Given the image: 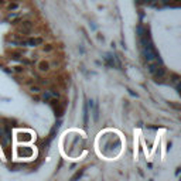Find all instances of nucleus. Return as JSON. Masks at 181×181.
Segmentation results:
<instances>
[{
    "instance_id": "nucleus-1",
    "label": "nucleus",
    "mask_w": 181,
    "mask_h": 181,
    "mask_svg": "<svg viewBox=\"0 0 181 181\" xmlns=\"http://www.w3.org/2000/svg\"><path fill=\"white\" fill-rule=\"evenodd\" d=\"M0 140H1V144L7 147L10 142H12V130L9 126L6 127H0Z\"/></svg>"
},
{
    "instance_id": "nucleus-2",
    "label": "nucleus",
    "mask_w": 181,
    "mask_h": 181,
    "mask_svg": "<svg viewBox=\"0 0 181 181\" xmlns=\"http://www.w3.org/2000/svg\"><path fill=\"white\" fill-rule=\"evenodd\" d=\"M105 61H106V64L109 65V67H117V68H120V62H117L116 58L113 55H110V54L105 55Z\"/></svg>"
},
{
    "instance_id": "nucleus-3",
    "label": "nucleus",
    "mask_w": 181,
    "mask_h": 181,
    "mask_svg": "<svg viewBox=\"0 0 181 181\" xmlns=\"http://www.w3.org/2000/svg\"><path fill=\"white\" fill-rule=\"evenodd\" d=\"M17 154L20 157H23V159H28V157H31L33 156V150L30 147H20L19 151H17Z\"/></svg>"
},
{
    "instance_id": "nucleus-4",
    "label": "nucleus",
    "mask_w": 181,
    "mask_h": 181,
    "mask_svg": "<svg viewBox=\"0 0 181 181\" xmlns=\"http://www.w3.org/2000/svg\"><path fill=\"white\" fill-rule=\"evenodd\" d=\"M17 139H19L20 142H31L33 136H31V133H28V132H20L19 135H17Z\"/></svg>"
},
{
    "instance_id": "nucleus-5",
    "label": "nucleus",
    "mask_w": 181,
    "mask_h": 181,
    "mask_svg": "<svg viewBox=\"0 0 181 181\" xmlns=\"http://www.w3.org/2000/svg\"><path fill=\"white\" fill-rule=\"evenodd\" d=\"M31 28H33L31 21H23V23H21V26H20V31L24 33V34H28V33L31 31Z\"/></svg>"
},
{
    "instance_id": "nucleus-6",
    "label": "nucleus",
    "mask_w": 181,
    "mask_h": 181,
    "mask_svg": "<svg viewBox=\"0 0 181 181\" xmlns=\"http://www.w3.org/2000/svg\"><path fill=\"white\" fill-rule=\"evenodd\" d=\"M44 43V40L40 38V37H37V38H30L27 40V41H24V43H21V45L26 44V45H30V47H34V45H40Z\"/></svg>"
},
{
    "instance_id": "nucleus-7",
    "label": "nucleus",
    "mask_w": 181,
    "mask_h": 181,
    "mask_svg": "<svg viewBox=\"0 0 181 181\" xmlns=\"http://www.w3.org/2000/svg\"><path fill=\"white\" fill-rule=\"evenodd\" d=\"M153 75H154L156 79H161V78H164V75H166V70H164L163 67H159V68L154 71Z\"/></svg>"
},
{
    "instance_id": "nucleus-8",
    "label": "nucleus",
    "mask_w": 181,
    "mask_h": 181,
    "mask_svg": "<svg viewBox=\"0 0 181 181\" xmlns=\"http://www.w3.org/2000/svg\"><path fill=\"white\" fill-rule=\"evenodd\" d=\"M88 120H89V112H88V105H84V126H88Z\"/></svg>"
},
{
    "instance_id": "nucleus-9",
    "label": "nucleus",
    "mask_w": 181,
    "mask_h": 181,
    "mask_svg": "<svg viewBox=\"0 0 181 181\" xmlns=\"http://www.w3.org/2000/svg\"><path fill=\"white\" fill-rule=\"evenodd\" d=\"M38 70L41 72H45L50 70V64L48 62H45V61H41V62H38Z\"/></svg>"
},
{
    "instance_id": "nucleus-10",
    "label": "nucleus",
    "mask_w": 181,
    "mask_h": 181,
    "mask_svg": "<svg viewBox=\"0 0 181 181\" xmlns=\"http://www.w3.org/2000/svg\"><path fill=\"white\" fill-rule=\"evenodd\" d=\"M59 126H61V122L55 123V126H54V127H52V129H51V132H50V140H51V139H54V137H55V133L58 132Z\"/></svg>"
},
{
    "instance_id": "nucleus-11",
    "label": "nucleus",
    "mask_w": 181,
    "mask_h": 181,
    "mask_svg": "<svg viewBox=\"0 0 181 181\" xmlns=\"http://www.w3.org/2000/svg\"><path fill=\"white\" fill-rule=\"evenodd\" d=\"M51 98H52L51 90H45L44 93H43V101H44V102H48V101H50Z\"/></svg>"
},
{
    "instance_id": "nucleus-12",
    "label": "nucleus",
    "mask_w": 181,
    "mask_h": 181,
    "mask_svg": "<svg viewBox=\"0 0 181 181\" xmlns=\"http://www.w3.org/2000/svg\"><path fill=\"white\" fill-rule=\"evenodd\" d=\"M62 113H64V108L62 106H58V104H57V108H55V116H62Z\"/></svg>"
},
{
    "instance_id": "nucleus-13",
    "label": "nucleus",
    "mask_w": 181,
    "mask_h": 181,
    "mask_svg": "<svg viewBox=\"0 0 181 181\" xmlns=\"http://www.w3.org/2000/svg\"><path fill=\"white\" fill-rule=\"evenodd\" d=\"M92 112H93V120L96 122L98 117H99V109H98V106H93V108H92Z\"/></svg>"
},
{
    "instance_id": "nucleus-14",
    "label": "nucleus",
    "mask_w": 181,
    "mask_h": 181,
    "mask_svg": "<svg viewBox=\"0 0 181 181\" xmlns=\"http://www.w3.org/2000/svg\"><path fill=\"white\" fill-rule=\"evenodd\" d=\"M82 174H84V170H79L77 174L72 177V180H78V178H81V177H82Z\"/></svg>"
},
{
    "instance_id": "nucleus-15",
    "label": "nucleus",
    "mask_w": 181,
    "mask_h": 181,
    "mask_svg": "<svg viewBox=\"0 0 181 181\" xmlns=\"http://www.w3.org/2000/svg\"><path fill=\"white\" fill-rule=\"evenodd\" d=\"M137 3H144V4H150V3H153L154 0H136Z\"/></svg>"
},
{
    "instance_id": "nucleus-16",
    "label": "nucleus",
    "mask_w": 181,
    "mask_h": 181,
    "mask_svg": "<svg viewBox=\"0 0 181 181\" xmlns=\"http://www.w3.org/2000/svg\"><path fill=\"white\" fill-rule=\"evenodd\" d=\"M30 90H31L33 93H38V92H40L41 89H40V86H33V88H31Z\"/></svg>"
},
{
    "instance_id": "nucleus-17",
    "label": "nucleus",
    "mask_w": 181,
    "mask_h": 181,
    "mask_svg": "<svg viewBox=\"0 0 181 181\" xmlns=\"http://www.w3.org/2000/svg\"><path fill=\"white\" fill-rule=\"evenodd\" d=\"M17 7H19V4H17V3H13V4L9 6V10H14V9H17Z\"/></svg>"
},
{
    "instance_id": "nucleus-18",
    "label": "nucleus",
    "mask_w": 181,
    "mask_h": 181,
    "mask_svg": "<svg viewBox=\"0 0 181 181\" xmlns=\"http://www.w3.org/2000/svg\"><path fill=\"white\" fill-rule=\"evenodd\" d=\"M12 58H13V59H19L20 58V54H19V52H13V54H12Z\"/></svg>"
},
{
    "instance_id": "nucleus-19",
    "label": "nucleus",
    "mask_w": 181,
    "mask_h": 181,
    "mask_svg": "<svg viewBox=\"0 0 181 181\" xmlns=\"http://www.w3.org/2000/svg\"><path fill=\"white\" fill-rule=\"evenodd\" d=\"M51 50H52L51 45H48V47H44V51H51Z\"/></svg>"
},
{
    "instance_id": "nucleus-20",
    "label": "nucleus",
    "mask_w": 181,
    "mask_h": 181,
    "mask_svg": "<svg viewBox=\"0 0 181 181\" xmlns=\"http://www.w3.org/2000/svg\"><path fill=\"white\" fill-rule=\"evenodd\" d=\"M160 1H161L163 4H168V3H170V1H171V0H160Z\"/></svg>"
},
{
    "instance_id": "nucleus-21",
    "label": "nucleus",
    "mask_w": 181,
    "mask_h": 181,
    "mask_svg": "<svg viewBox=\"0 0 181 181\" xmlns=\"http://www.w3.org/2000/svg\"><path fill=\"white\" fill-rule=\"evenodd\" d=\"M16 71H17V72H21V71H23V68H21V67H16Z\"/></svg>"
},
{
    "instance_id": "nucleus-22",
    "label": "nucleus",
    "mask_w": 181,
    "mask_h": 181,
    "mask_svg": "<svg viewBox=\"0 0 181 181\" xmlns=\"http://www.w3.org/2000/svg\"><path fill=\"white\" fill-rule=\"evenodd\" d=\"M174 1H180V0H174Z\"/></svg>"
},
{
    "instance_id": "nucleus-23",
    "label": "nucleus",
    "mask_w": 181,
    "mask_h": 181,
    "mask_svg": "<svg viewBox=\"0 0 181 181\" xmlns=\"http://www.w3.org/2000/svg\"><path fill=\"white\" fill-rule=\"evenodd\" d=\"M13 1H17V0H13Z\"/></svg>"
}]
</instances>
